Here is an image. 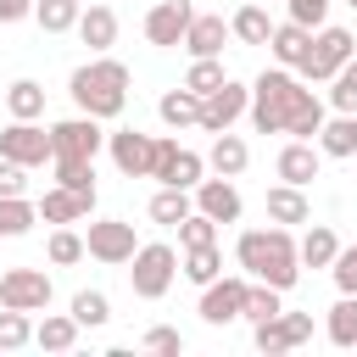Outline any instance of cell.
<instances>
[{
  "mask_svg": "<svg viewBox=\"0 0 357 357\" xmlns=\"http://www.w3.org/2000/svg\"><path fill=\"white\" fill-rule=\"evenodd\" d=\"M251 123L257 134H290V139H318L324 128V100L290 73V67H273L251 84Z\"/></svg>",
  "mask_w": 357,
  "mask_h": 357,
  "instance_id": "obj_1",
  "label": "cell"
},
{
  "mask_svg": "<svg viewBox=\"0 0 357 357\" xmlns=\"http://www.w3.org/2000/svg\"><path fill=\"white\" fill-rule=\"evenodd\" d=\"M234 257H240V268H245L251 279H262V284H273V290H290V284L301 279V245L290 240L284 223H273V229H245V234L234 240Z\"/></svg>",
  "mask_w": 357,
  "mask_h": 357,
  "instance_id": "obj_2",
  "label": "cell"
},
{
  "mask_svg": "<svg viewBox=\"0 0 357 357\" xmlns=\"http://www.w3.org/2000/svg\"><path fill=\"white\" fill-rule=\"evenodd\" d=\"M67 89H73V100H78V112H89V117H123V106H128V67L123 61H112V56H95L89 67H78L73 78H67Z\"/></svg>",
  "mask_w": 357,
  "mask_h": 357,
  "instance_id": "obj_3",
  "label": "cell"
},
{
  "mask_svg": "<svg viewBox=\"0 0 357 357\" xmlns=\"http://www.w3.org/2000/svg\"><path fill=\"white\" fill-rule=\"evenodd\" d=\"M173 273H178V251H173L167 240H151V245H139V251H134L128 284H134V296H139V301H156V296H167Z\"/></svg>",
  "mask_w": 357,
  "mask_h": 357,
  "instance_id": "obj_4",
  "label": "cell"
},
{
  "mask_svg": "<svg viewBox=\"0 0 357 357\" xmlns=\"http://www.w3.org/2000/svg\"><path fill=\"white\" fill-rule=\"evenodd\" d=\"M351 56H357V39H351L346 28H318L296 73H301V78H312V84H329V78H335Z\"/></svg>",
  "mask_w": 357,
  "mask_h": 357,
  "instance_id": "obj_5",
  "label": "cell"
},
{
  "mask_svg": "<svg viewBox=\"0 0 357 357\" xmlns=\"http://www.w3.org/2000/svg\"><path fill=\"white\" fill-rule=\"evenodd\" d=\"M0 156H11L22 167H45V162H56V139L45 128H33V117H11V128L0 134Z\"/></svg>",
  "mask_w": 357,
  "mask_h": 357,
  "instance_id": "obj_6",
  "label": "cell"
},
{
  "mask_svg": "<svg viewBox=\"0 0 357 357\" xmlns=\"http://www.w3.org/2000/svg\"><path fill=\"white\" fill-rule=\"evenodd\" d=\"M0 307L45 312V307H50V273H45V268H6V273H0Z\"/></svg>",
  "mask_w": 357,
  "mask_h": 357,
  "instance_id": "obj_7",
  "label": "cell"
},
{
  "mask_svg": "<svg viewBox=\"0 0 357 357\" xmlns=\"http://www.w3.org/2000/svg\"><path fill=\"white\" fill-rule=\"evenodd\" d=\"M106 145H112V162H117V173H128V178H151L156 173V134H139V128H117V134H106Z\"/></svg>",
  "mask_w": 357,
  "mask_h": 357,
  "instance_id": "obj_8",
  "label": "cell"
},
{
  "mask_svg": "<svg viewBox=\"0 0 357 357\" xmlns=\"http://www.w3.org/2000/svg\"><path fill=\"white\" fill-rule=\"evenodd\" d=\"M84 245H89V257L95 262H134V223H123V218H100V223H89V234H84Z\"/></svg>",
  "mask_w": 357,
  "mask_h": 357,
  "instance_id": "obj_9",
  "label": "cell"
},
{
  "mask_svg": "<svg viewBox=\"0 0 357 357\" xmlns=\"http://www.w3.org/2000/svg\"><path fill=\"white\" fill-rule=\"evenodd\" d=\"M240 112H251V89L234 84V78H223L212 95H201V128H206V134H223Z\"/></svg>",
  "mask_w": 357,
  "mask_h": 357,
  "instance_id": "obj_10",
  "label": "cell"
},
{
  "mask_svg": "<svg viewBox=\"0 0 357 357\" xmlns=\"http://www.w3.org/2000/svg\"><path fill=\"white\" fill-rule=\"evenodd\" d=\"M245 290H251V284H245L240 273L212 279V284H201V307H195V312H201L206 324H234V318L245 312Z\"/></svg>",
  "mask_w": 357,
  "mask_h": 357,
  "instance_id": "obj_11",
  "label": "cell"
},
{
  "mask_svg": "<svg viewBox=\"0 0 357 357\" xmlns=\"http://www.w3.org/2000/svg\"><path fill=\"white\" fill-rule=\"evenodd\" d=\"M190 22H195V6H190V0H162V6H151V17H145V39L162 45V50H173V45H184Z\"/></svg>",
  "mask_w": 357,
  "mask_h": 357,
  "instance_id": "obj_12",
  "label": "cell"
},
{
  "mask_svg": "<svg viewBox=\"0 0 357 357\" xmlns=\"http://www.w3.org/2000/svg\"><path fill=\"white\" fill-rule=\"evenodd\" d=\"M201 167H206V162H201L195 151H184L178 139H162L151 178H162V184H173V190H195V184H201Z\"/></svg>",
  "mask_w": 357,
  "mask_h": 357,
  "instance_id": "obj_13",
  "label": "cell"
},
{
  "mask_svg": "<svg viewBox=\"0 0 357 357\" xmlns=\"http://www.w3.org/2000/svg\"><path fill=\"white\" fill-rule=\"evenodd\" d=\"M50 139H56V156H95V151L106 145L100 117H89V112H78V117L56 123V128H50Z\"/></svg>",
  "mask_w": 357,
  "mask_h": 357,
  "instance_id": "obj_14",
  "label": "cell"
},
{
  "mask_svg": "<svg viewBox=\"0 0 357 357\" xmlns=\"http://www.w3.org/2000/svg\"><path fill=\"white\" fill-rule=\"evenodd\" d=\"M301 340H312V312H279L257 324V351H290Z\"/></svg>",
  "mask_w": 357,
  "mask_h": 357,
  "instance_id": "obj_15",
  "label": "cell"
},
{
  "mask_svg": "<svg viewBox=\"0 0 357 357\" xmlns=\"http://www.w3.org/2000/svg\"><path fill=\"white\" fill-rule=\"evenodd\" d=\"M273 167H279V178H284V184H312V178H318V167H324V151H318L312 139H290V145L279 151V162H273Z\"/></svg>",
  "mask_w": 357,
  "mask_h": 357,
  "instance_id": "obj_16",
  "label": "cell"
},
{
  "mask_svg": "<svg viewBox=\"0 0 357 357\" xmlns=\"http://www.w3.org/2000/svg\"><path fill=\"white\" fill-rule=\"evenodd\" d=\"M195 206L206 212V218H218V223H234L240 218V190L218 173V178H201L195 184Z\"/></svg>",
  "mask_w": 357,
  "mask_h": 357,
  "instance_id": "obj_17",
  "label": "cell"
},
{
  "mask_svg": "<svg viewBox=\"0 0 357 357\" xmlns=\"http://www.w3.org/2000/svg\"><path fill=\"white\" fill-rule=\"evenodd\" d=\"M89 206H95V195L67 190V184H56V190L39 195V218L45 223H78V218H89Z\"/></svg>",
  "mask_w": 357,
  "mask_h": 357,
  "instance_id": "obj_18",
  "label": "cell"
},
{
  "mask_svg": "<svg viewBox=\"0 0 357 357\" xmlns=\"http://www.w3.org/2000/svg\"><path fill=\"white\" fill-rule=\"evenodd\" d=\"M78 329H84V324H78L73 312H45V318L33 324V340H39L45 351H73V346H78Z\"/></svg>",
  "mask_w": 357,
  "mask_h": 357,
  "instance_id": "obj_19",
  "label": "cell"
},
{
  "mask_svg": "<svg viewBox=\"0 0 357 357\" xmlns=\"http://www.w3.org/2000/svg\"><path fill=\"white\" fill-rule=\"evenodd\" d=\"M307 45H312V28H301V22H279V28H273V39H268V50H273V61H279V67H301Z\"/></svg>",
  "mask_w": 357,
  "mask_h": 357,
  "instance_id": "obj_20",
  "label": "cell"
},
{
  "mask_svg": "<svg viewBox=\"0 0 357 357\" xmlns=\"http://www.w3.org/2000/svg\"><path fill=\"white\" fill-rule=\"evenodd\" d=\"M206 162H212V173H223V178H240L245 173V162H251V151H245V139L240 134H218L212 139V151H206Z\"/></svg>",
  "mask_w": 357,
  "mask_h": 357,
  "instance_id": "obj_21",
  "label": "cell"
},
{
  "mask_svg": "<svg viewBox=\"0 0 357 357\" xmlns=\"http://www.w3.org/2000/svg\"><path fill=\"white\" fill-rule=\"evenodd\" d=\"M223 39H229V22L223 17H195L190 33H184V50L190 56H223Z\"/></svg>",
  "mask_w": 357,
  "mask_h": 357,
  "instance_id": "obj_22",
  "label": "cell"
},
{
  "mask_svg": "<svg viewBox=\"0 0 357 357\" xmlns=\"http://www.w3.org/2000/svg\"><path fill=\"white\" fill-rule=\"evenodd\" d=\"M156 112H162L167 128H190V123H201V95L178 84V89H167V95L156 100Z\"/></svg>",
  "mask_w": 357,
  "mask_h": 357,
  "instance_id": "obj_23",
  "label": "cell"
},
{
  "mask_svg": "<svg viewBox=\"0 0 357 357\" xmlns=\"http://www.w3.org/2000/svg\"><path fill=\"white\" fill-rule=\"evenodd\" d=\"M268 218H273V223H307L312 206H307L301 184H273V190H268Z\"/></svg>",
  "mask_w": 357,
  "mask_h": 357,
  "instance_id": "obj_24",
  "label": "cell"
},
{
  "mask_svg": "<svg viewBox=\"0 0 357 357\" xmlns=\"http://www.w3.org/2000/svg\"><path fill=\"white\" fill-rule=\"evenodd\" d=\"M318 151L324 156H357V112H340L335 123L318 128Z\"/></svg>",
  "mask_w": 357,
  "mask_h": 357,
  "instance_id": "obj_25",
  "label": "cell"
},
{
  "mask_svg": "<svg viewBox=\"0 0 357 357\" xmlns=\"http://www.w3.org/2000/svg\"><path fill=\"white\" fill-rule=\"evenodd\" d=\"M78 39H84L89 50H106V45L117 39V11H112V6H89V11L78 17Z\"/></svg>",
  "mask_w": 357,
  "mask_h": 357,
  "instance_id": "obj_26",
  "label": "cell"
},
{
  "mask_svg": "<svg viewBox=\"0 0 357 357\" xmlns=\"http://www.w3.org/2000/svg\"><path fill=\"white\" fill-rule=\"evenodd\" d=\"M190 212H195L190 190H173V184H162V190L151 195V218H156V223H167V229H178V223H184Z\"/></svg>",
  "mask_w": 357,
  "mask_h": 357,
  "instance_id": "obj_27",
  "label": "cell"
},
{
  "mask_svg": "<svg viewBox=\"0 0 357 357\" xmlns=\"http://www.w3.org/2000/svg\"><path fill=\"white\" fill-rule=\"evenodd\" d=\"M335 257H340V240H335L329 223H318V229L301 234V268H329Z\"/></svg>",
  "mask_w": 357,
  "mask_h": 357,
  "instance_id": "obj_28",
  "label": "cell"
},
{
  "mask_svg": "<svg viewBox=\"0 0 357 357\" xmlns=\"http://www.w3.org/2000/svg\"><path fill=\"white\" fill-rule=\"evenodd\" d=\"M229 33L245 39V45H268V39H273V22H268L262 6H240V11L229 17Z\"/></svg>",
  "mask_w": 357,
  "mask_h": 357,
  "instance_id": "obj_29",
  "label": "cell"
},
{
  "mask_svg": "<svg viewBox=\"0 0 357 357\" xmlns=\"http://www.w3.org/2000/svg\"><path fill=\"white\" fill-rule=\"evenodd\" d=\"M84 0H33V17H39V28L45 33H67V28H78V11Z\"/></svg>",
  "mask_w": 357,
  "mask_h": 357,
  "instance_id": "obj_30",
  "label": "cell"
},
{
  "mask_svg": "<svg viewBox=\"0 0 357 357\" xmlns=\"http://www.w3.org/2000/svg\"><path fill=\"white\" fill-rule=\"evenodd\" d=\"M33 218H39V206H33V201H22V195H0V234H6V240L28 234V229H33Z\"/></svg>",
  "mask_w": 357,
  "mask_h": 357,
  "instance_id": "obj_31",
  "label": "cell"
},
{
  "mask_svg": "<svg viewBox=\"0 0 357 357\" xmlns=\"http://www.w3.org/2000/svg\"><path fill=\"white\" fill-rule=\"evenodd\" d=\"M6 112H11V117H39V112H45V84L17 78V84L6 89Z\"/></svg>",
  "mask_w": 357,
  "mask_h": 357,
  "instance_id": "obj_32",
  "label": "cell"
},
{
  "mask_svg": "<svg viewBox=\"0 0 357 357\" xmlns=\"http://www.w3.org/2000/svg\"><path fill=\"white\" fill-rule=\"evenodd\" d=\"M56 184L95 195V156H56Z\"/></svg>",
  "mask_w": 357,
  "mask_h": 357,
  "instance_id": "obj_33",
  "label": "cell"
},
{
  "mask_svg": "<svg viewBox=\"0 0 357 357\" xmlns=\"http://www.w3.org/2000/svg\"><path fill=\"white\" fill-rule=\"evenodd\" d=\"M218 273H223L218 240H212V245H190V251H184V279H195V284H212Z\"/></svg>",
  "mask_w": 357,
  "mask_h": 357,
  "instance_id": "obj_34",
  "label": "cell"
},
{
  "mask_svg": "<svg viewBox=\"0 0 357 357\" xmlns=\"http://www.w3.org/2000/svg\"><path fill=\"white\" fill-rule=\"evenodd\" d=\"M284 290H273V284H251L245 290V312L240 318H251V324H268V318H279L284 312V301H279Z\"/></svg>",
  "mask_w": 357,
  "mask_h": 357,
  "instance_id": "obj_35",
  "label": "cell"
},
{
  "mask_svg": "<svg viewBox=\"0 0 357 357\" xmlns=\"http://www.w3.org/2000/svg\"><path fill=\"white\" fill-rule=\"evenodd\" d=\"M329 340L335 346H357V296H340L329 307Z\"/></svg>",
  "mask_w": 357,
  "mask_h": 357,
  "instance_id": "obj_36",
  "label": "cell"
},
{
  "mask_svg": "<svg viewBox=\"0 0 357 357\" xmlns=\"http://www.w3.org/2000/svg\"><path fill=\"white\" fill-rule=\"evenodd\" d=\"M33 340V324H28V312H17V307H0V351H22Z\"/></svg>",
  "mask_w": 357,
  "mask_h": 357,
  "instance_id": "obj_37",
  "label": "cell"
},
{
  "mask_svg": "<svg viewBox=\"0 0 357 357\" xmlns=\"http://www.w3.org/2000/svg\"><path fill=\"white\" fill-rule=\"evenodd\" d=\"M223 78H229V73H223V61H218V56H195V67L184 73V89H195V95H212Z\"/></svg>",
  "mask_w": 357,
  "mask_h": 357,
  "instance_id": "obj_38",
  "label": "cell"
},
{
  "mask_svg": "<svg viewBox=\"0 0 357 357\" xmlns=\"http://www.w3.org/2000/svg\"><path fill=\"white\" fill-rule=\"evenodd\" d=\"M73 318H78L84 329H100V324L112 318V301H106L100 290H78V296H73Z\"/></svg>",
  "mask_w": 357,
  "mask_h": 357,
  "instance_id": "obj_39",
  "label": "cell"
},
{
  "mask_svg": "<svg viewBox=\"0 0 357 357\" xmlns=\"http://www.w3.org/2000/svg\"><path fill=\"white\" fill-rule=\"evenodd\" d=\"M329 84H335V89H329V106H335V112H357V56H351Z\"/></svg>",
  "mask_w": 357,
  "mask_h": 357,
  "instance_id": "obj_40",
  "label": "cell"
},
{
  "mask_svg": "<svg viewBox=\"0 0 357 357\" xmlns=\"http://www.w3.org/2000/svg\"><path fill=\"white\" fill-rule=\"evenodd\" d=\"M178 240H184V251H190V245H212V240H218V218H206V212L195 206V212L178 223Z\"/></svg>",
  "mask_w": 357,
  "mask_h": 357,
  "instance_id": "obj_41",
  "label": "cell"
},
{
  "mask_svg": "<svg viewBox=\"0 0 357 357\" xmlns=\"http://www.w3.org/2000/svg\"><path fill=\"white\" fill-rule=\"evenodd\" d=\"M78 257H89L84 234H73V229H56V234H50V262H56V268H73Z\"/></svg>",
  "mask_w": 357,
  "mask_h": 357,
  "instance_id": "obj_42",
  "label": "cell"
},
{
  "mask_svg": "<svg viewBox=\"0 0 357 357\" xmlns=\"http://www.w3.org/2000/svg\"><path fill=\"white\" fill-rule=\"evenodd\" d=\"M329 273H335L340 296H357V245H340V257L329 262Z\"/></svg>",
  "mask_w": 357,
  "mask_h": 357,
  "instance_id": "obj_43",
  "label": "cell"
},
{
  "mask_svg": "<svg viewBox=\"0 0 357 357\" xmlns=\"http://www.w3.org/2000/svg\"><path fill=\"white\" fill-rule=\"evenodd\" d=\"M324 17H329V0H290V22H301V28H324Z\"/></svg>",
  "mask_w": 357,
  "mask_h": 357,
  "instance_id": "obj_44",
  "label": "cell"
},
{
  "mask_svg": "<svg viewBox=\"0 0 357 357\" xmlns=\"http://www.w3.org/2000/svg\"><path fill=\"white\" fill-rule=\"evenodd\" d=\"M145 346H151V351L178 357V351H184V335H178V329H167V324H156V329H145Z\"/></svg>",
  "mask_w": 357,
  "mask_h": 357,
  "instance_id": "obj_45",
  "label": "cell"
},
{
  "mask_svg": "<svg viewBox=\"0 0 357 357\" xmlns=\"http://www.w3.org/2000/svg\"><path fill=\"white\" fill-rule=\"evenodd\" d=\"M28 167L22 162H11V156H0V195H22L28 190V178H22Z\"/></svg>",
  "mask_w": 357,
  "mask_h": 357,
  "instance_id": "obj_46",
  "label": "cell"
},
{
  "mask_svg": "<svg viewBox=\"0 0 357 357\" xmlns=\"http://www.w3.org/2000/svg\"><path fill=\"white\" fill-rule=\"evenodd\" d=\"M33 17V0H0V22H22Z\"/></svg>",
  "mask_w": 357,
  "mask_h": 357,
  "instance_id": "obj_47",
  "label": "cell"
},
{
  "mask_svg": "<svg viewBox=\"0 0 357 357\" xmlns=\"http://www.w3.org/2000/svg\"><path fill=\"white\" fill-rule=\"evenodd\" d=\"M346 6H351V11H357V0H346Z\"/></svg>",
  "mask_w": 357,
  "mask_h": 357,
  "instance_id": "obj_48",
  "label": "cell"
}]
</instances>
